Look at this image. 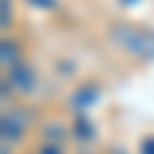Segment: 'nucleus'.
<instances>
[{
	"label": "nucleus",
	"instance_id": "nucleus-7",
	"mask_svg": "<svg viewBox=\"0 0 154 154\" xmlns=\"http://www.w3.org/2000/svg\"><path fill=\"white\" fill-rule=\"evenodd\" d=\"M3 25H9V0H3Z\"/></svg>",
	"mask_w": 154,
	"mask_h": 154
},
{
	"label": "nucleus",
	"instance_id": "nucleus-4",
	"mask_svg": "<svg viewBox=\"0 0 154 154\" xmlns=\"http://www.w3.org/2000/svg\"><path fill=\"white\" fill-rule=\"evenodd\" d=\"M77 130H80V136H93V130H89V123H83V117L77 120Z\"/></svg>",
	"mask_w": 154,
	"mask_h": 154
},
{
	"label": "nucleus",
	"instance_id": "nucleus-5",
	"mask_svg": "<svg viewBox=\"0 0 154 154\" xmlns=\"http://www.w3.org/2000/svg\"><path fill=\"white\" fill-rule=\"evenodd\" d=\"M40 154H62V148H56L53 142H49V145H43V148H40Z\"/></svg>",
	"mask_w": 154,
	"mask_h": 154
},
{
	"label": "nucleus",
	"instance_id": "nucleus-1",
	"mask_svg": "<svg viewBox=\"0 0 154 154\" xmlns=\"http://www.w3.org/2000/svg\"><path fill=\"white\" fill-rule=\"evenodd\" d=\"M25 126H28V117H25L22 111H6L3 114V142L6 145L19 142L25 136Z\"/></svg>",
	"mask_w": 154,
	"mask_h": 154
},
{
	"label": "nucleus",
	"instance_id": "nucleus-6",
	"mask_svg": "<svg viewBox=\"0 0 154 154\" xmlns=\"http://www.w3.org/2000/svg\"><path fill=\"white\" fill-rule=\"evenodd\" d=\"M142 154H154V139H145L142 142Z\"/></svg>",
	"mask_w": 154,
	"mask_h": 154
},
{
	"label": "nucleus",
	"instance_id": "nucleus-3",
	"mask_svg": "<svg viewBox=\"0 0 154 154\" xmlns=\"http://www.w3.org/2000/svg\"><path fill=\"white\" fill-rule=\"evenodd\" d=\"M3 62H6V68H16L19 62H16V46H12L9 40H3Z\"/></svg>",
	"mask_w": 154,
	"mask_h": 154
},
{
	"label": "nucleus",
	"instance_id": "nucleus-2",
	"mask_svg": "<svg viewBox=\"0 0 154 154\" xmlns=\"http://www.w3.org/2000/svg\"><path fill=\"white\" fill-rule=\"evenodd\" d=\"M9 77H12V83H16L19 89H25V93H28V89H34V77H31V71L25 68V65H16Z\"/></svg>",
	"mask_w": 154,
	"mask_h": 154
}]
</instances>
